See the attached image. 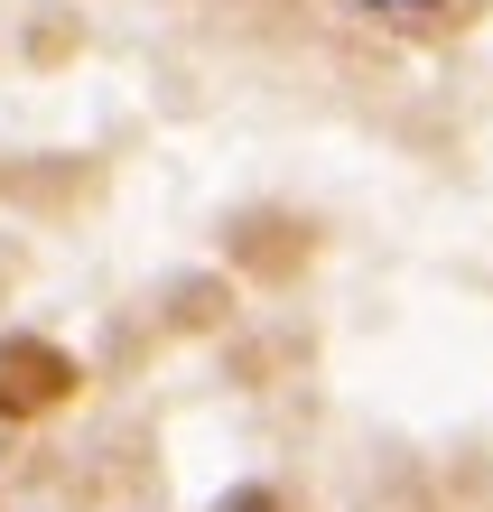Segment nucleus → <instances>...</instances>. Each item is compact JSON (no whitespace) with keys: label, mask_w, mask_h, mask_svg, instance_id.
Listing matches in <instances>:
<instances>
[{"label":"nucleus","mask_w":493,"mask_h":512,"mask_svg":"<svg viewBox=\"0 0 493 512\" xmlns=\"http://www.w3.org/2000/svg\"><path fill=\"white\" fill-rule=\"evenodd\" d=\"M75 354L47 336H0V419H47L75 401Z\"/></svg>","instance_id":"1"},{"label":"nucleus","mask_w":493,"mask_h":512,"mask_svg":"<svg viewBox=\"0 0 493 512\" xmlns=\"http://www.w3.org/2000/svg\"><path fill=\"white\" fill-rule=\"evenodd\" d=\"M307 252H317V233L289 224V215H261V224H242V233H233V261H242V270H270V280H289Z\"/></svg>","instance_id":"2"},{"label":"nucleus","mask_w":493,"mask_h":512,"mask_svg":"<svg viewBox=\"0 0 493 512\" xmlns=\"http://www.w3.org/2000/svg\"><path fill=\"white\" fill-rule=\"evenodd\" d=\"M224 308H233V289H224V280H196L187 308H177V326H224Z\"/></svg>","instance_id":"3"},{"label":"nucleus","mask_w":493,"mask_h":512,"mask_svg":"<svg viewBox=\"0 0 493 512\" xmlns=\"http://www.w3.org/2000/svg\"><path fill=\"white\" fill-rule=\"evenodd\" d=\"M224 512H289V494H270V485H242V494H224Z\"/></svg>","instance_id":"4"}]
</instances>
